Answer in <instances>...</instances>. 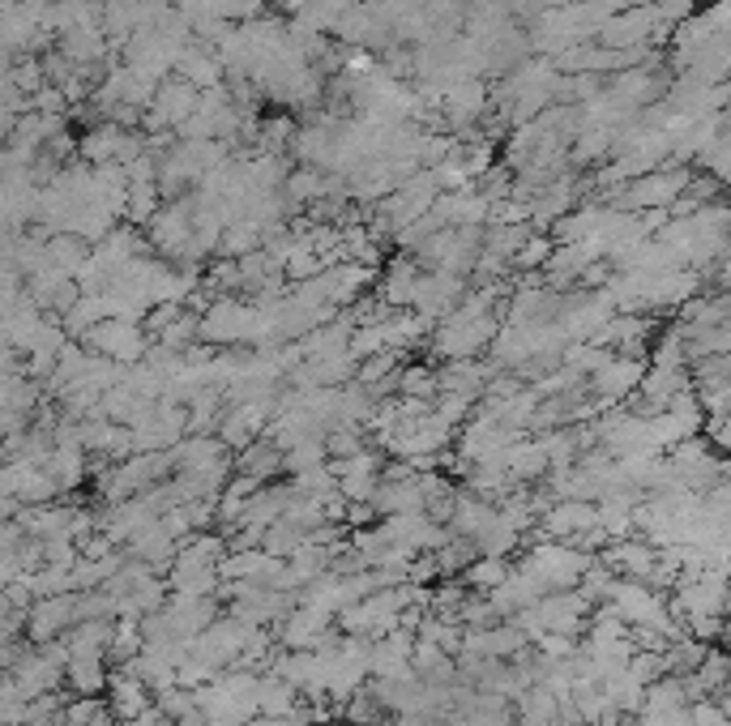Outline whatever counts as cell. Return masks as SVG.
Here are the masks:
<instances>
[{
    "mask_svg": "<svg viewBox=\"0 0 731 726\" xmlns=\"http://www.w3.org/2000/svg\"><path fill=\"white\" fill-rule=\"evenodd\" d=\"M112 718L115 714L103 710L99 696H74V701L65 705V726H108Z\"/></svg>",
    "mask_w": 731,
    "mask_h": 726,
    "instance_id": "12",
    "label": "cell"
},
{
    "mask_svg": "<svg viewBox=\"0 0 731 726\" xmlns=\"http://www.w3.org/2000/svg\"><path fill=\"white\" fill-rule=\"evenodd\" d=\"M509 573H513V560H509V556H479V560L462 573V581H466L470 590H479V594H492L497 585L509 581Z\"/></svg>",
    "mask_w": 731,
    "mask_h": 726,
    "instance_id": "10",
    "label": "cell"
},
{
    "mask_svg": "<svg viewBox=\"0 0 731 726\" xmlns=\"http://www.w3.org/2000/svg\"><path fill=\"white\" fill-rule=\"evenodd\" d=\"M65 684H69L74 696H99V692H108V684H112L108 658H69Z\"/></svg>",
    "mask_w": 731,
    "mask_h": 726,
    "instance_id": "9",
    "label": "cell"
},
{
    "mask_svg": "<svg viewBox=\"0 0 731 726\" xmlns=\"http://www.w3.org/2000/svg\"><path fill=\"white\" fill-rule=\"evenodd\" d=\"M283 461H287V470H291V474H304V470H312V466H325V461H330L325 436H312V440H304V445L287 449V454H283Z\"/></svg>",
    "mask_w": 731,
    "mask_h": 726,
    "instance_id": "13",
    "label": "cell"
},
{
    "mask_svg": "<svg viewBox=\"0 0 731 726\" xmlns=\"http://www.w3.org/2000/svg\"><path fill=\"white\" fill-rule=\"evenodd\" d=\"M334 619H339V615L317 612V607H296V612L283 619L278 641H283V650H317Z\"/></svg>",
    "mask_w": 731,
    "mask_h": 726,
    "instance_id": "6",
    "label": "cell"
},
{
    "mask_svg": "<svg viewBox=\"0 0 731 726\" xmlns=\"http://www.w3.org/2000/svg\"><path fill=\"white\" fill-rule=\"evenodd\" d=\"M81 612H77V590L69 594H52V599H38L26 619V637L31 646H47V641H60L69 628H74Z\"/></svg>",
    "mask_w": 731,
    "mask_h": 726,
    "instance_id": "2",
    "label": "cell"
},
{
    "mask_svg": "<svg viewBox=\"0 0 731 726\" xmlns=\"http://www.w3.org/2000/svg\"><path fill=\"white\" fill-rule=\"evenodd\" d=\"M497 321L488 312H466L458 308L454 316L441 321V330L432 334V350L445 355V359H475L484 346L497 343Z\"/></svg>",
    "mask_w": 731,
    "mask_h": 726,
    "instance_id": "1",
    "label": "cell"
},
{
    "mask_svg": "<svg viewBox=\"0 0 731 726\" xmlns=\"http://www.w3.org/2000/svg\"><path fill=\"white\" fill-rule=\"evenodd\" d=\"M154 689L137 675V671H129V667H115L112 671V684H108V705H112V714L120 723H137L146 710H154Z\"/></svg>",
    "mask_w": 731,
    "mask_h": 726,
    "instance_id": "5",
    "label": "cell"
},
{
    "mask_svg": "<svg viewBox=\"0 0 731 726\" xmlns=\"http://www.w3.org/2000/svg\"><path fill=\"white\" fill-rule=\"evenodd\" d=\"M642 381H646V372H642V364H638L633 355H608V364H603L599 372H590L595 393H599V398H612V402H620L624 393H633Z\"/></svg>",
    "mask_w": 731,
    "mask_h": 726,
    "instance_id": "7",
    "label": "cell"
},
{
    "mask_svg": "<svg viewBox=\"0 0 731 726\" xmlns=\"http://www.w3.org/2000/svg\"><path fill=\"white\" fill-rule=\"evenodd\" d=\"M304 547H308V530L300 522H291V517H278L266 530V551L278 556V560H291V556L304 551Z\"/></svg>",
    "mask_w": 731,
    "mask_h": 726,
    "instance_id": "11",
    "label": "cell"
},
{
    "mask_svg": "<svg viewBox=\"0 0 731 726\" xmlns=\"http://www.w3.org/2000/svg\"><path fill=\"white\" fill-rule=\"evenodd\" d=\"M595 526H599V504L595 500H556L539 522L543 538H556V543H577Z\"/></svg>",
    "mask_w": 731,
    "mask_h": 726,
    "instance_id": "4",
    "label": "cell"
},
{
    "mask_svg": "<svg viewBox=\"0 0 731 726\" xmlns=\"http://www.w3.org/2000/svg\"><path fill=\"white\" fill-rule=\"evenodd\" d=\"M81 343L90 346L95 355L115 359V364H137V359H146V334L137 330V321H103V325H95Z\"/></svg>",
    "mask_w": 731,
    "mask_h": 726,
    "instance_id": "3",
    "label": "cell"
},
{
    "mask_svg": "<svg viewBox=\"0 0 731 726\" xmlns=\"http://www.w3.org/2000/svg\"><path fill=\"white\" fill-rule=\"evenodd\" d=\"M278 470H287V461H283V449L269 436H257L248 449L235 454V474H253V479L269 483Z\"/></svg>",
    "mask_w": 731,
    "mask_h": 726,
    "instance_id": "8",
    "label": "cell"
}]
</instances>
